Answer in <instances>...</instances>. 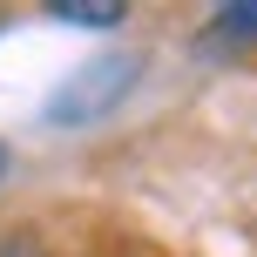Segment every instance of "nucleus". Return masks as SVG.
Instances as JSON below:
<instances>
[{
	"mask_svg": "<svg viewBox=\"0 0 257 257\" xmlns=\"http://www.w3.org/2000/svg\"><path fill=\"white\" fill-rule=\"evenodd\" d=\"M142 81V54H95V61H81L68 81H54L48 95V128H88L102 115H115L128 102V88Z\"/></svg>",
	"mask_w": 257,
	"mask_h": 257,
	"instance_id": "1",
	"label": "nucleus"
},
{
	"mask_svg": "<svg viewBox=\"0 0 257 257\" xmlns=\"http://www.w3.org/2000/svg\"><path fill=\"white\" fill-rule=\"evenodd\" d=\"M48 21H68V27H122L128 21V7L122 0H48Z\"/></svg>",
	"mask_w": 257,
	"mask_h": 257,
	"instance_id": "2",
	"label": "nucleus"
},
{
	"mask_svg": "<svg viewBox=\"0 0 257 257\" xmlns=\"http://www.w3.org/2000/svg\"><path fill=\"white\" fill-rule=\"evenodd\" d=\"M210 34H257V0H244V7H223L217 21H210Z\"/></svg>",
	"mask_w": 257,
	"mask_h": 257,
	"instance_id": "3",
	"label": "nucleus"
},
{
	"mask_svg": "<svg viewBox=\"0 0 257 257\" xmlns=\"http://www.w3.org/2000/svg\"><path fill=\"white\" fill-rule=\"evenodd\" d=\"M0 257H48V250H41L34 237H7V244H0Z\"/></svg>",
	"mask_w": 257,
	"mask_h": 257,
	"instance_id": "4",
	"label": "nucleus"
},
{
	"mask_svg": "<svg viewBox=\"0 0 257 257\" xmlns=\"http://www.w3.org/2000/svg\"><path fill=\"white\" fill-rule=\"evenodd\" d=\"M0 176H7V149H0Z\"/></svg>",
	"mask_w": 257,
	"mask_h": 257,
	"instance_id": "5",
	"label": "nucleus"
}]
</instances>
